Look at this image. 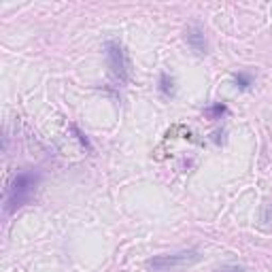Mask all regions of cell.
Here are the masks:
<instances>
[{
    "instance_id": "obj_1",
    "label": "cell",
    "mask_w": 272,
    "mask_h": 272,
    "mask_svg": "<svg viewBox=\"0 0 272 272\" xmlns=\"http://www.w3.org/2000/svg\"><path fill=\"white\" fill-rule=\"evenodd\" d=\"M39 174L32 172V170H22L13 177L11 185L7 187V196H5V211L7 213H15L22 206H26L32 196L37 191L39 185Z\"/></svg>"
},
{
    "instance_id": "obj_2",
    "label": "cell",
    "mask_w": 272,
    "mask_h": 272,
    "mask_svg": "<svg viewBox=\"0 0 272 272\" xmlns=\"http://www.w3.org/2000/svg\"><path fill=\"white\" fill-rule=\"evenodd\" d=\"M202 260V253L198 249H185L177 253H164V255H155L147 262V268L153 272H177L185 270L189 266H194Z\"/></svg>"
},
{
    "instance_id": "obj_3",
    "label": "cell",
    "mask_w": 272,
    "mask_h": 272,
    "mask_svg": "<svg viewBox=\"0 0 272 272\" xmlns=\"http://www.w3.org/2000/svg\"><path fill=\"white\" fill-rule=\"evenodd\" d=\"M106 60H108V66H111V75L121 83L128 81L130 62H128V56H125V49L121 47V43H117V41L106 43Z\"/></svg>"
},
{
    "instance_id": "obj_4",
    "label": "cell",
    "mask_w": 272,
    "mask_h": 272,
    "mask_svg": "<svg viewBox=\"0 0 272 272\" xmlns=\"http://www.w3.org/2000/svg\"><path fill=\"white\" fill-rule=\"evenodd\" d=\"M185 41H187V45L198 56H204L206 53V39H204V32H202L200 26H189L185 30Z\"/></svg>"
},
{
    "instance_id": "obj_5",
    "label": "cell",
    "mask_w": 272,
    "mask_h": 272,
    "mask_svg": "<svg viewBox=\"0 0 272 272\" xmlns=\"http://www.w3.org/2000/svg\"><path fill=\"white\" fill-rule=\"evenodd\" d=\"M159 92H162L166 98H172L177 94V85H174V79L168 75V72H162L159 75Z\"/></svg>"
},
{
    "instance_id": "obj_6",
    "label": "cell",
    "mask_w": 272,
    "mask_h": 272,
    "mask_svg": "<svg viewBox=\"0 0 272 272\" xmlns=\"http://www.w3.org/2000/svg\"><path fill=\"white\" fill-rule=\"evenodd\" d=\"M234 81H236V87H241V89H249L253 85V79L249 75H245V72H238L234 77Z\"/></svg>"
},
{
    "instance_id": "obj_7",
    "label": "cell",
    "mask_w": 272,
    "mask_h": 272,
    "mask_svg": "<svg viewBox=\"0 0 272 272\" xmlns=\"http://www.w3.org/2000/svg\"><path fill=\"white\" fill-rule=\"evenodd\" d=\"M223 113H228V106L226 104H215L211 108H206V115H211L213 119H219Z\"/></svg>"
},
{
    "instance_id": "obj_8",
    "label": "cell",
    "mask_w": 272,
    "mask_h": 272,
    "mask_svg": "<svg viewBox=\"0 0 272 272\" xmlns=\"http://www.w3.org/2000/svg\"><path fill=\"white\" fill-rule=\"evenodd\" d=\"M72 132L77 134V138H79V142H81V145L87 149V151H92V145H89V140H87V136L81 132V130H79V128L77 125H72Z\"/></svg>"
},
{
    "instance_id": "obj_9",
    "label": "cell",
    "mask_w": 272,
    "mask_h": 272,
    "mask_svg": "<svg viewBox=\"0 0 272 272\" xmlns=\"http://www.w3.org/2000/svg\"><path fill=\"white\" fill-rule=\"evenodd\" d=\"M219 272H247L243 266H223Z\"/></svg>"
}]
</instances>
